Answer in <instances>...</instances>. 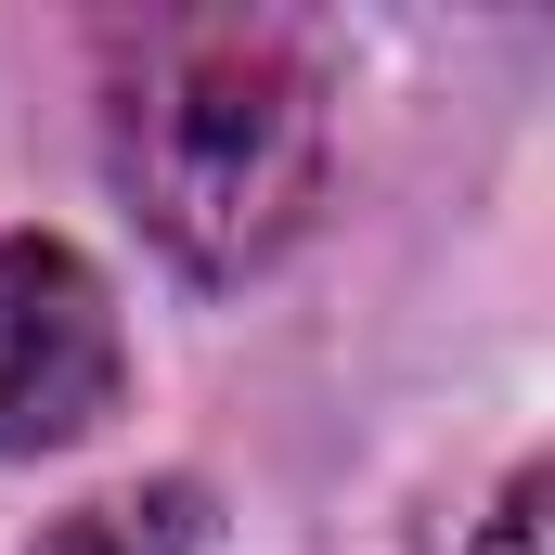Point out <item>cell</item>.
<instances>
[{
	"label": "cell",
	"mask_w": 555,
	"mask_h": 555,
	"mask_svg": "<svg viewBox=\"0 0 555 555\" xmlns=\"http://www.w3.org/2000/svg\"><path fill=\"white\" fill-rule=\"evenodd\" d=\"M39 555H194V491H181V478H168V491H104V504L52 517Z\"/></svg>",
	"instance_id": "3"
},
{
	"label": "cell",
	"mask_w": 555,
	"mask_h": 555,
	"mask_svg": "<svg viewBox=\"0 0 555 555\" xmlns=\"http://www.w3.org/2000/svg\"><path fill=\"white\" fill-rule=\"evenodd\" d=\"M104 168L130 220L181 272H259L323 194V91L284 26L246 13H168L117 39L104 78Z\"/></svg>",
	"instance_id": "1"
},
{
	"label": "cell",
	"mask_w": 555,
	"mask_h": 555,
	"mask_svg": "<svg viewBox=\"0 0 555 555\" xmlns=\"http://www.w3.org/2000/svg\"><path fill=\"white\" fill-rule=\"evenodd\" d=\"M117 388H130V336H117L104 272L52 233H0V452L91 439Z\"/></svg>",
	"instance_id": "2"
},
{
	"label": "cell",
	"mask_w": 555,
	"mask_h": 555,
	"mask_svg": "<svg viewBox=\"0 0 555 555\" xmlns=\"http://www.w3.org/2000/svg\"><path fill=\"white\" fill-rule=\"evenodd\" d=\"M478 555H543V478H517V491L491 504V530H478Z\"/></svg>",
	"instance_id": "4"
}]
</instances>
